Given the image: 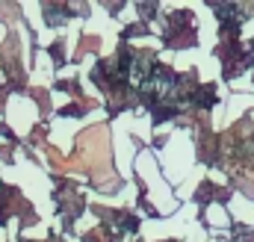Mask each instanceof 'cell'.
<instances>
[{
    "label": "cell",
    "instance_id": "obj_1",
    "mask_svg": "<svg viewBox=\"0 0 254 242\" xmlns=\"http://www.w3.org/2000/svg\"><path fill=\"white\" fill-rule=\"evenodd\" d=\"M77 157L83 160V166L92 172V178L101 175V166L110 169V142H107V130L104 127H92L80 136L77 145Z\"/></svg>",
    "mask_w": 254,
    "mask_h": 242
},
{
    "label": "cell",
    "instance_id": "obj_2",
    "mask_svg": "<svg viewBox=\"0 0 254 242\" xmlns=\"http://www.w3.org/2000/svg\"><path fill=\"white\" fill-rule=\"evenodd\" d=\"M95 45H98V39H86V42H83V51H92Z\"/></svg>",
    "mask_w": 254,
    "mask_h": 242
}]
</instances>
